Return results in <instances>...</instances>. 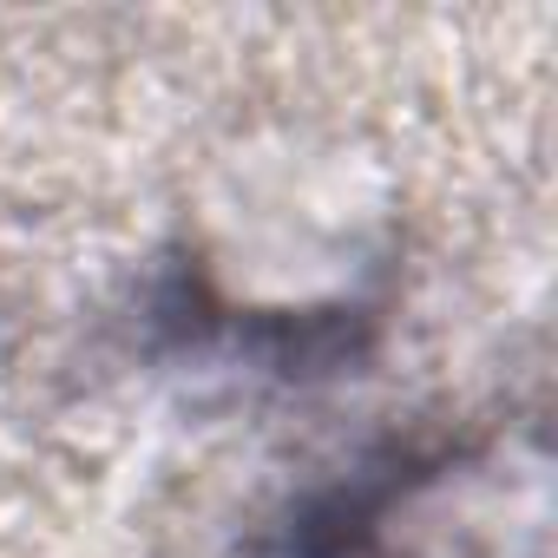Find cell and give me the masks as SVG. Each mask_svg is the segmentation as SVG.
<instances>
[{
  "label": "cell",
  "instance_id": "6da1fadb",
  "mask_svg": "<svg viewBox=\"0 0 558 558\" xmlns=\"http://www.w3.org/2000/svg\"><path fill=\"white\" fill-rule=\"evenodd\" d=\"M349 558H551V486L538 447L440 460L362 506Z\"/></svg>",
  "mask_w": 558,
  "mask_h": 558
}]
</instances>
